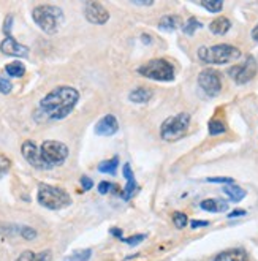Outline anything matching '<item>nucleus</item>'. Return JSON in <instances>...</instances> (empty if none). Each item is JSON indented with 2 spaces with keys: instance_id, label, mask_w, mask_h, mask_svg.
<instances>
[{
  "instance_id": "nucleus-7",
  "label": "nucleus",
  "mask_w": 258,
  "mask_h": 261,
  "mask_svg": "<svg viewBox=\"0 0 258 261\" xmlns=\"http://www.w3.org/2000/svg\"><path fill=\"white\" fill-rule=\"evenodd\" d=\"M40 153H41V160L49 170V168L62 165L67 160L68 147L59 141H44L40 147Z\"/></svg>"
},
{
  "instance_id": "nucleus-17",
  "label": "nucleus",
  "mask_w": 258,
  "mask_h": 261,
  "mask_svg": "<svg viewBox=\"0 0 258 261\" xmlns=\"http://www.w3.org/2000/svg\"><path fill=\"white\" fill-rule=\"evenodd\" d=\"M230 27H231V22L226 19V18H223V16L214 19V21L211 22V25H209L211 32L216 34V35H225L230 30Z\"/></svg>"
},
{
  "instance_id": "nucleus-18",
  "label": "nucleus",
  "mask_w": 258,
  "mask_h": 261,
  "mask_svg": "<svg viewBox=\"0 0 258 261\" xmlns=\"http://www.w3.org/2000/svg\"><path fill=\"white\" fill-rule=\"evenodd\" d=\"M128 98L133 103H147L150 98H152V92H150L149 89H146V87H138V89H135V90L130 92Z\"/></svg>"
},
{
  "instance_id": "nucleus-2",
  "label": "nucleus",
  "mask_w": 258,
  "mask_h": 261,
  "mask_svg": "<svg viewBox=\"0 0 258 261\" xmlns=\"http://www.w3.org/2000/svg\"><path fill=\"white\" fill-rule=\"evenodd\" d=\"M35 24L46 34H56L64 22V13L54 5H38L32 11Z\"/></svg>"
},
{
  "instance_id": "nucleus-11",
  "label": "nucleus",
  "mask_w": 258,
  "mask_h": 261,
  "mask_svg": "<svg viewBox=\"0 0 258 261\" xmlns=\"http://www.w3.org/2000/svg\"><path fill=\"white\" fill-rule=\"evenodd\" d=\"M22 155L24 159L32 165L34 168H37V170H48L46 165H44V162L41 160V153H40V149L35 146L34 141H25L22 144Z\"/></svg>"
},
{
  "instance_id": "nucleus-30",
  "label": "nucleus",
  "mask_w": 258,
  "mask_h": 261,
  "mask_svg": "<svg viewBox=\"0 0 258 261\" xmlns=\"http://www.w3.org/2000/svg\"><path fill=\"white\" fill-rule=\"evenodd\" d=\"M11 83L5 78V76H0V94H10L11 92Z\"/></svg>"
},
{
  "instance_id": "nucleus-38",
  "label": "nucleus",
  "mask_w": 258,
  "mask_h": 261,
  "mask_svg": "<svg viewBox=\"0 0 258 261\" xmlns=\"http://www.w3.org/2000/svg\"><path fill=\"white\" fill-rule=\"evenodd\" d=\"M190 225H192V228H198V226H208V225H209V222H203V220H193Z\"/></svg>"
},
{
  "instance_id": "nucleus-10",
  "label": "nucleus",
  "mask_w": 258,
  "mask_h": 261,
  "mask_svg": "<svg viewBox=\"0 0 258 261\" xmlns=\"http://www.w3.org/2000/svg\"><path fill=\"white\" fill-rule=\"evenodd\" d=\"M84 13H86L87 21L92 24H105L110 19V13L98 2H87Z\"/></svg>"
},
{
  "instance_id": "nucleus-16",
  "label": "nucleus",
  "mask_w": 258,
  "mask_h": 261,
  "mask_svg": "<svg viewBox=\"0 0 258 261\" xmlns=\"http://www.w3.org/2000/svg\"><path fill=\"white\" fill-rule=\"evenodd\" d=\"M200 207L203 211H208V212H225V211H228V203L223 201V199L211 198V199H204V201H201Z\"/></svg>"
},
{
  "instance_id": "nucleus-33",
  "label": "nucleus",
  "mask_w": 258,
  "mask_h": 261,
  "mask_svg": "<svg viewBox=\"0 0 258 261\" xmlns=\"http://www.w3.org/2000/svg\"><path fill=\"white\" fill-rule=\"evenodd\" d=\"M81 186H83V190H84V192H87V190H90V189H92L94 182L90 180V179H89L87 176H83V177H81Z\"/></svg>"
},
{
  "instance_id": "nucleus-19",
  "label": "nucleus",
  "mask_w": 258,
  "mask_h": 261,
  "mask_svg": "<svg viewBox=\"0 0 258 261\" xmlns=\"http://www.w3.org/2000/svg\"><path fill=\"white\" fill-rule=\"evenodd\" d=\"M16 261H51V252L44 250V252L35 253V252L25 250L24 253H21V256Z\"/></svg>"
},
{
  "instance_id": "nucleus-24",
  "label": "nucleus",
  "mask_w": 258,
  "mask_h": 261,
  "mask_svg": "<svg viewBox=\"0 0 258 261\" xmlns=\"http://www.w3.org/2000/svg\"><path fill=\"white\" fill-rule=\"evenodd\" d=\"M90 255H92V250L86 249V250H78V252H73L70 256H67L64 261H89Z\"/></svg>"
},
{
  "instance_id": "nucleus-21",
  "label": "nucleus",
  "mask_w": 258,
  "mask_h": 261,
  "mask_svg": "<svg viewBox=\"0 0 258 261\" xmlns=\"http://www.w3.org/2000/svg\"><path fill=\"white\" fill-rule=\"evenodd\" d=\"M223 192L233 203H238V201H241V199L246 198V190H242L238 186H226V187H223Z\"/></svg>"
},
{
  "instance_id": "nucleus-6",
  "label": "nucleus",
  "mask_w": 258,
  "mask_h": 261,
  "mask_svg": "<svg viewBox=\"0 0 258 261\" xmlns=\"http://www.w3.org/2000/svg\"><path fill=\"white\" fill-rule=\"evenodd\" d=\"M138 73L143 74L144 78L154 80V81H173L174 80V68L170 62L163 59H154L149 60L147 64L138 68Z\"/></svg>"
},
{
  "instance_id": "nucleus-1",
  "label": "nucleus",
  "mask_w": 258,
  "mask_h": 261,
  "mask_svg": "<svg viewBox=\"0 0 258 261\" xmlns=\"http://www.w3.org/2000/svg\"><path fill=\"white\" fill-rule=\"evenodd\" d=\"M78 100H80V94L76 89L68 87V86H60L51 90L49 94L40 101V110L48 119L60 120L71 113V110L74 108V105L78 103Z\"/></svg>"
},
{
  "instance_id": "nucleus-41",
  "label": "nucleus",
  "mask_w": 258,
  "mask_h": 261,
  "mask_svg": "<svg viewBox=\"0 0 258 261\" xmlns=\"http://www.w3.org/2000/svg\"><path fill=\"white\" fill-rule=\"evenodd\" d=\"M135 5H152V2H138V0H133Z\"/></svg>"
},
{
  "instance_id": "nucleus-27",
  "label": "nucleus",
  "mask_w": 258,
  "mask_h": 261,
  "mask_svg": "<svg viewBox=\"0 0 258 261\" xmlns=\"http://www.w3.org/2000/svg\"><path fill=\"white\" fill-rule=\"evenodd\" d=\"M201 5L211 13H219L223 7V4L220 2V0H204V2H201Z\"/></svg>"
},
{
  "instance_id": "nucleus-20",
  "label": "nucleus",
  "mask_w": 258,
  "mask_h": 261,
  "mask_svg": "<svg viewBox=\"0 0 258 261\" xmlns=\"http://www.w3.org/2000/svg\"><path fill=\"white\" fill-rule=\"evenodd\" d=\"M180 25V19L179 16H173V14H168V16H163L159 22V27L162 30H168V32H171V30H176L177 27Z\"/></svg>"
},
{
  "instance_id": "nucleus-15",
  "label": "nucleus",
  "mask_w": 258,
  "mask_h": 261,
  "mask_svg": "<svg viewBox=\"0 0 258 261\" xmlns=\"http://www.w3.org/2000/svg\"><path fill=\"white\" fill-rule=\"evenodd\" d=\"M212 261H250L249 255L246 250L242 249H231V250H225L220 252L219 255L214 256Z\"/></svg>"
},
{
  "instance_id": "nucleus-36",
  "label": "nucleus",
  "mask_w": 258,
  "mask_h": 261,
  "mask_svg": "<svg viewBox=\"0 0 258 261\" xmlns=\"http://www.w3.org/2000/svg\"><path fill=\"white\" fill-rule=\"evenodd\" d=\"M11 22H13V16H8V18L5 19V27H4L5 34H7L8 37H11V35H10V30H11Z\"/></svg>"
},
{
  "instance_id": "nucleus-26",
  "label": "nucleus",
  "mask_w": 258,
  "mask_h": 261,
  "mask_svg": "<svg viewBox=\"0 0 258 261\" xmlns=\"http://www.w3.org/2000/svg\"><path fill=\"white\" fill-rule=\"evenodd\" d=\"M225 124L222 120H211L209 122V133L211 135H222V133H225Z\"/></svg>"
},
{
  "instance_id": "nucleus-3",
  "label": "nucleus",
  "mask_w": 258,
  "mask_h": 261,
  "mask_svg": "<svg viewBox=\"0 0 258 261\" xmlns=\"http://www.w3.org/2000/svg\"><path fill=\"white\" fill-rule=\"evenodd\" d=\"M198 57L204 64L223 65V64H228L239 59L241 51L230 44H216V46H211V48H200Z\"/></svg>"
},
{
  "instance_id": "nucleus-8",
  "label": "nucleus",
  "mask_w": 258,
  "mask_h": 261,
  "mask_svg": "<svg viewBox=\"0 0 258 261\" xmlns=\"http://www.w3.org/2000/svg\"><path fill=\"white\" fill-rule=\"evenodd\" d=\"M230 78L236 83V84H246L250 80H253V76L256 74V60L249 56L244 62L235 65L228 70Z\"/></svg>"
},
{
  "instance_id": "nucleus-13",
  "label": "nucleus",
  "mask_w": 258,
  "mask_h": 261,
  "mask_svg": "<svg viewBox=\"0 0 258 261\" xmlns=\"http://www.w3.org/2000/svg\"><path fill=\"white\" fill-rule=\"evenodd\" d=\"M119 130V124H117V119L113 114L105 116L103 119H100L95 125V133L100 136H111Z\"/></svg>"
},
{
  "instance_id": "nucleus-39",
  "label": "nucleus",
  "mask_w": 258,
  "mask_h": 261,
  "mask_svg": "<svg viewBox=\"0 0 258 261\" xmlns=\"http://www.w3.org/2000/svg\"><path fill=\"white\" fill-rule=\"evenodd\" d=\"M111 234L116 236V238H120V239H122V233H120V229H117V228H113V229H111Z\"/></svg>"
},
{
  "instance_id": "nucleus-31",
  "label": "nucleus",
  "mask_w": 258,
  "mask_h": 261,
  "mask_svg": "<svg viewBox=\"0 0 258 261\" xmlns=\"http://www.w3.org/2000/svg\"><path fill=\"white\" fill-rule=\"evenodd\" d=\"M146 239V234H138V236H132V238H127V239H120L122 242H125V244H128V245H136V244H140V242H143Z\"/></svg>"
},
{
  "instance_id": "nucleus-5",
  "label": "nucleus",
  "mask_w": 258,
  "mask_h": 261,
  "mask_svg": "<svg viewBox=\"0 0 258 261\" xmlns=\"http://www.w3.org/2000/svg\"><path fill=\"white\" fill-rule=\"evenodd\" d=\"M189 125H190V114L179 113L163 122L160 127V135L165 141H177L187 133Z\"/></svg>"
},
{
  "instance_id": "nucleus-12",
  "label": "nucleus",
  "mask_w": 258,
  "mask_h": 261,
  "mask_svg": "<svg viewBox=\"0 0 258 261\" xmlns=\"http://www.w3.org/2000/svg\"><path fill=\"white\" fill-rule=\"evenodd\" d=\"M0 51L7 56H14V57H27L29 56L27 46L19 44L13 37H7L2 43H0Z\"/></svg>"
},
{
  "instance_id": "nucleus-23",
  "label": "nucleus",
  "mask_w": 258,
  "mask_h": 261,
  "mask_svg": "<svg viewBox=\"0 0 258 261\" xmlns=\"http://www.w3.org/2000/svg\"><path fill=\"white\" fill-rule=\"evenodd\" d=\"M5 71L10 76H13V78H21V76H24V73H25V67L21 62H11L5 67Z\"/></svg>"
},
{
  "instance_id": "nucleus-34",
  "label": "nucleus",
  "mask_w": 258,
  "mask_h": 261,
  "mask_svg": "<svg viewBox=\"0 0 258 261\" xmlns=\"http://www.w3.org/2000/svg\"><path fill=\"white\" fill-rule=\"evenodd\" d=\"M208 182H219V184H233L231 177H208Z\"/></svg>"
},
{
  "instance_id": "nucleus-25",
  "label": "nucleus",
  "mask_w": 258,
  "mask_h": 261,
  "mask_svg": "<svg viewBox=\"0 0 258 261\" xmlns=\"http://www.w3.org/2000/svg\"><path fill=\"white\" fill-rule=\"evenodd\" d=\"M184 29V34H187V35H193L195 34V30H198V29H201V22L196 19V18H190L187 22H186V25L182 27Z\"/></svg>"
},
{
  "instance_id": "nucleus-28",
  "label": "nucleus",
  "mask_w": 258,
  "mask_h": 261,
  "mask_svg": "<svg viewBox=\"0 0 258 261\" xmlns=\"http://www.w3.org/2000/svg\"><path fill=\"white\" fill-rule=\"evenodd\" d=\"M173 223L179 229L186 228V225H187V216H186V214H182V212H174L173 214Z\"/></svg>"
},
{
  "instance_id": "nucleus-40",
  "label": "nucleus",
  "mask_w": 258,
  "mask_h": 261,
  "mask_svg": "<svg viewBox=\"0 0 258 261\" xmlns=\"http://www.w3.org/2000/svg\"><path fill=\"white\" fill-rule=\"evenodd\" d=\"M252 38L258 43V24L255 25V29L252 30Z\"/></svg>"
},
{
  "instance_id": "nucleus-22",
  "label": "nucleus",
  "mask_w": 258,
  "mask_h": 261,
  "mask_svg": "<svg viewBox=\"0 0 258 261\" xmlns=\"http://www.w3.org/2000/svg\"><path fill=\"white\" fill-rule=\"evenodd\" d=\"M117 166H119V159L117 157H113L111 160L101 162L98 165V171L100 173H106V174H116Z\"/></svg>"
},
{
  "instance_id": "nucleus-4",
  "label": "nucleus",
  "mask_w": 258,
  "mask_h": 261,
  "mask_svg": "<svg viewBox=\"0 0 258 261\" xmlns=\"http://www.w3.org/2000/svg\"><path fill=\"white\" fill-rule=\"evenodd\" d=\"M38 203L43 207H48L51 211H59L64 209L71 204L70 195L59 187L48 186V184H40L38 187Z\"/></svg>"
},
{
  "instance_id": "nucleus-32",
  "label": "nucleus",
  "mask_w": 258,
  "mask_h": 261,
  "mask_svg": "<svg viewBox=\"0 0 258 261\" xmlns=\"http://www.w3.org/2000/svg\"><path fill=\"white\" fill-rule=\"evenodd\" d=\"M8 170H10V160L0 155V176H2L4 173H7Z\"/></svg>"
},
{
  "instance_id": "nucleus-29",
  "label": "nucleus",
  "mask_w": 258,
  "mask_h": 261,
  "mask_svg": "<svg viewBox=\"0 0 258 261\" xmlns=\"http://www.w3.org/2000/svg\"><path fill=\"white\" fill-rule=\"evenodd\" d=\"M19 234H21L24 239H27V241L37 238V231H35L34 228H30V226H21V228H19Z\"/></svg>"
},
{
  "instance_id": "nucleus-9",
  "label": "nucleus",
  "mask_w": 258,
  "mask_h": 261,
  "mask_svg": "<svg viewBox=\"0 0 258 261\" xmlns=\"http://www.w3.org/2000/svg\"><path fill=\"white\" fill-rule=\"evenodd\" d=\"M198 84L203 89V92L208 97H217L222 90V81H220V74L212 70L206 68L200 73L198 76Z\"/></svg>"
},
{
  "instance_id": "nucleus-35",
  "label": "nucleus",
  "mask_w": 258,
  "mask_h": 261,
  "mask_svg": "<svg viewBox=\"0 0 258 261\" xmlns=\"http://www.w3.org/2000/svg\"><path fill=\"white\" fill-rule=\"evenodd\" d=\"M113 186L110 182H100V186H98V192L101 193V195H105V193H108L110 192V189H111Z\"/></svg>"
},
{
  "instance_id": "nucleus-14",
  "label": "nucleus",
  "mask_w": 258,
  "mask_h": 261,
  "mask_svg": "<svg viewBox=\"0 0 258 261\" xmlns=\"http://www.w3.org/2000/svg\"><path fill=\"white\" fill-rule=\"evenodd\" d=\"M122 171H124V176L127 179V186H125L124 192L120 193V195H122V198L125 199V201H128V199H132V196L136 193V190H138V184H136V180H135V176L132 173V168H130L128 163L124 165V170Z\"/></svg>"
},
{
  "instance_id": "nucleus-37",
  "label": "nucleus",
  "mask_w": 258,
  "mask_h": 261,
  "mask_svg": "<svg viewBox=\"0 0 258 261\" xmlns=\"http://www.w3.org/2000/svg\"><path fill=\"white\" fill-rule=\"evenodd\" d=\"M242 216H246V211H242V209H238V211H233L230 214V219H236V217H242Z\"/></svg>"
}]
</instances>
